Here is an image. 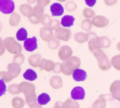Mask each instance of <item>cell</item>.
Returning a JSON list of instances; mask_svg holds the SVG:
<instances>
[{
    "label": "cell",
    "instance_id": "cell-1",
    "mask_svg": "<svg viewBox=\"0 0 120 108\" xmlns=\"http://www.w3.org/2000/svg\"><path fill=\"white\" fill-rule=\"evenodd\" d=\"M98 62V66L103 71H108L111 67L110 61L104 52L101 49H97L92 52Z\"/></svg>",
    "mask_w": 120,
    "mask_h": 108
},
{
    "label": "cell",
    "instance_id": "cell-2",
    "mask_svg": "<svg viewBox=\"0 0 120 108\" xmlns=\"http://www.w3.org/2000/svg\"><path fill=\"white\" fill-rule=\"evenodd\" d=\"M3 45L7 51L12 54H21L22 51V47L20 43L17 42L14 38L9 36L3 40Z\"/></svg>",
    "mask_w": 120,
    "mask_h": 108
},
{
    "label": "cell",
    "instance_id": "cell-3",
    "mask_svg": "<svg viewBox=\"0 0 120 108\" xmlns=\"http://www.w3.org/2000/svg\"><path fill=\"white\" fill-rule=\"evenodd\" d=\"M72 32L70 29L60 27L55 31L54 37L58 40L63 41H68L71 39Z\"/></svg>",
    "mask_w": 120,
    "mask_h": 108
},
{
    "label": "cell",
    "instance_id": "cell-4",
    "mask_svg": "<svg viewBox=\"0 0 120 108\" xmlns=\"http://www.w3.org/2000/svg\"><path fill=\"white\" fill-rule=\"evenodd\" d=\"M14 2L12 0H0V11L4 14H10L14 12Z\"/></svg>",
    "mask_w": 120,
    "mask_h": 108
},
{
    "label": "cell",
    "instance_id": "cell-5",
    "mask_svg": "<svg viewBox=\"0 0 120 108\" xmlns=\"http://www.w3.org/2000/svg\"><path fill=\"white\" fill-rule=\"evenodd\" d=\"M72 49L68 45H63L58 50V57L63 62L66 61L72 55Z\"/></svg>",
    "mask_w": 120,
    "mask_h": 108
},
{
    "label": "cell",
    "instance_id": "cell-6",
    "mask_svg": "<svg viewBox=\"0 0 120 108\" xmlns=\"http://www.w3.org/2000/svg\"><path fill=\"white\" fill-rule=\"evenodd\" d=\"M92 24L98 28H104L109 24V21L106 17L103 15L95 16L91 20Z\"/></svg>",
    "mask_w": 120,
    "mask_h": 108
},
{
    "label": "cell",
    "instance_id": "cell-7",
    "mask_svg": "<svg viewBox=\"0 0 120 108\" xmlns=\"http://www.w3.org/2000/svg\"><path fill=\"white\" fill-rule=\"evenodd\" d=\"M67 67L72 72L75 70L79 68L81 65V60L78 57L75 56H72L68 60L65 61Z\"/></svg>",
    "mask_w": 120,
    "mask_h": 108
},
{
    "label": "cell",
    "instance_id": "cell-8",
    "mask_svg": "<svg viewBox=\"0 0 120 108\" xmlns=\"http://www.w3.org/2000/svg\"><path fill=\"white\" fill-rule=\"evenodd\" d=\"M19 88L21 92H22L25 96L35 91V86L30 82H22L19 84Z\"/></svg>",
    "mask_w": 120,
    "mask_h": 108
},
{
    "label": "cell",
    "instance_id": "cell-9",
    "mask_svg": "<svg viewBox=\"0 0 120 108\" xmlns=\"http://www.w3.org/2000/svg\"><path fill=\"white\" fill-rule=\"evenodd\" d=\"M40 36L43 41L48 42L54 38L52 30L49 26H43L40 29Z\"/></svg>",
    "mask_w": 120,
    "mask_h": 108
},
{
    "label": "cell",
    "instance_id": "cell-10",
    "mask_svg": "<svg viewBox=\"0 0 120 108\" xmlns=\"http://www.w3.org/2000/svg\"><path fill=\"white\" fill-rule=\"evenodd\" d=\"M85 92L81 86L74 87L71 92V97L75 101L83 100L85 98Z\"/></svg>",
    "mask_w": 120,
    "mask_h": 108
},
{
    "label": "cell",
    "instance_id": "cell-11",
    "mask_svg": "<svg viewBox=\"0 0 120 108\" xmlns=\"http://www.w3.org/2000/svg\"><path fill=\"white\" fill-rule=\"evenodd\" d=\"M24 49L28 52H33L37 49V39L35 36L27 38L24 42Z\"/></svg>",
    "mask_w": 120,
    "mask_h": 108
},
{
    "label": "cell",
    "instance_id": "cell-12",
    "mask_svg": "<svg viewBox=\"0 0 120 108\" xmlns=\"http://www.w3.org/2000/svg\"><path fill=\"white\" fill-rule=\"evenodd\" d=\"M50 11L52 17H59L64 14V9L61 4L55 3L51 5Z\"/></svg>",
    "mask_w": 120,
    "mask_h": 108
},
{
    "label": "cell",
    "instance_id": "cell-13",
    "mask_svg": "<svg viewBox=\"0 0 120 108\" xmlns=\"http://www.w3.org/2000/svg\"><path fill=\"white\" fill-rule=\"evenodd\" d=\"M7 72L13 77V78H17L21 71V68L20 65L14 62L8 64L7 66Z\"/></svg>",
    "mask_w": 120,
    "mask_h": 108
},
{
    "label": "cell",
    "instance_id": "cell-14",
    "mask_svg": "<svg viewBox=\"0 0 120 108\" xmlns=\"http://www.w3.org/2000/svg\"><path fill=\"white\" fill-rule=\"evenodd\" d=\"M54 65H55V63L52 61L46 59H42L40 64H39L38 67L41 69L45 70L47 72H51L54 69Z\"/></svg>",
    "mask_w": 120,
    "mask_h": 108
},
{
    "label": "cell",
    "instance_id": "cell-15",
    "mask_svg": "<svg viewBox=\"0 0 120 108\" xmlns=\"http://www.w3.org/2000/svg\"><path fill=\"white\" fill-rule=\"evenodd\" d=\"M72 78L74 80L77 81V82H82L84 81L86 79L87 77V74L86 72L84 70L81 69H77L75 70L72 72Z\"/></svg>",
    "mask_w": 120,
    "mask_h": 108
},
{
    "label": "cell",
    "instance_id": "cell-16",
    "mask_svg": "<svg viewBox=\"0 0 120 108\" xmlns=\"http://www.w3.org/2000/svg\"><path fill=\"white\" fill-rule=\"evenodd\" d=\"M97 41L98 45L100 49H101V48L107 49V48H109L111 45L110 39L106 36H98Z\"/></svg>",
    "mask_w": 120,
    "mask_h": 108
},
{
    "label": "cell",
    "instance_id": "cell-17",
    "mask_svg": "<svg viewBox=\"0 0 120 108\" xmlns=\"http://www.w3.org/2000/svg\"><path fill=\"white\" fill-rule=\"evenodd\" d=\"M49 85L54 89H58L63 86V79L58 75L52 76L49 79Z\"/></svg>",
    "mask_w": 120,
    "mask_h": 108
},
{
    "label": "cell",
    "instance_id": "cell-18",
    "mask_svg": "<svg viewBox=\"0 0 120 108\" xmlns=\"http://www.w3.org/2000/svg\"><path fill=\"white\" fill-rule=\"evenodd\" d=\"M41 55L40 54H35L31 55L28 58V63L33 67L37 68L38 66L41 61Z\"/></svg>",
    "mask_w": 120,
    "mask_h": 108
},
{
    "label": "cell",
    "instance_id": "cell-19",
    "mask_svg": "<svg viewBox=\"0 0 120 108\" xmlns=\"http://www.w3.org/2000/svg\"><path fill=\"white\" fill-rule=\"evenodd\" d=\"M74 21L75 18L73 16L67 15L62 18L61 21V25L65 28H68L74 25Z\"/></svg>",
    "mask_w": 120,
    "mask_h": 108
},
{
    "label": "cell",
    "instance_id": "cell-20",
    "mask_svg": "<svg viewBox=\"0 0 120 108\" xmlns=\"http://www.w3.org/2000/svg\"><path fill=\"white\" fill-rule=\"evenodd\" d=\"M19 9L22 15L28 18L32 14L33 8L28 4H23L20 5Z\"/></svg>",
    "mask_w": 120,
    "mask_h": 108
},
{
    "label": "cell",
    "instance_id": "cell-21",
    "mask_svg": "<svg viewBox=\"0 0 120 108\" xmlns=\"http://www.w3.org/2000/svg\"><path fill=\"white\" fill-rule=\"evenodd\" d=\"M23 77L29 81H34L37 79L38 76L36 72L31 69H28L23 74Z\"/></svg>",
    "mask_w": 120,
    "mask_h": 108
},
{
    "label": "cell",
    "instance_id": "cell-22",
    "mask_svg": "<svg viewBox=\"0 0 120 108\" xmlns=\"http://www.w3.org/2000/svg\"><path fill=\"white\" fill-rule=\"evenodd\" d=\"M74 39L75 41L79 43H82L86 42L88 40L87 34L82 32H78L74 35Z\"/></svg>",
    "mask_w": 120,
    "mask_h": 108
},
{
    "label": "cell",
    "instance_id": "cell-23",
    "mask_svg": "<svg viewBox=\"0 0 120 108\" xmlns=\"http://www.w3.org/2000/svg\"><path fill=\"white\" fill-rule=\"evenodd\" d=\"M21 21V16L17 12H14L10 15L9 24L12 26H17Z\"/></svg>",
    "mask_w": 120,
    "mask_h": 108
},
{
    "label": "cell",
    "instance_id": "cell-24",
    "mask_svg": "<svg viewBox=\"0 0 120 108\" xmlns=\"http://www.w3.org/2000/svg\"><path fill=\"white\" fill-rule=\"evenodd\" d=\"M51 101V97L48 94L46 93H42L40 94L37 97V102L40 105L47 104Z\"/></svg>",
    "mask_w": 120,
    "mask_h": 108
},
{
    "label": "cell",
    "instance_id": "cell-25",
    "mask_svg": "<svg viewBox=\"0 0 120 108\" xmlns=\"http://www.w3.org/2000/svg\"><path fill=\"white\" fill-rule=\"evenodd\" d=\"M106 105V99L104 95H101L93 105V108H104Z\"/></svg>",
    "mask_w": 120,
    "mask_h": 108
},
{
    "label": "cell",
    "instance_id": "cell-26",
    "mask_svg": "<svg viewBox=\"0 0 120 108\" xmlns=\"http://www.w3.org/2000/svg\"><path fill=\"white\" fill-rule=\"evenodd\" d=\"M44 8L39 5H37L33 8L32 14L41 19H41L44 15Z\"/></svg>",
    "mask_w": 120,
    "mask_h": 108
},
{
    "label": "cell",
    "instance_id": "cell-27",
    "mask_svg": "<svg viewBox=\"0 0 120 108\" xmlns=\"http://www.w3.org/2000/svg\"><path fill=\"white\" fill-rule=\"evenodd\" d=\"M27 31L24 28H21L16 34V38L19 41H25L28 38Z\"/></svg>",
    "mask_w": 120,
    "mask_h": 108
},
{
    "label": "cell",
    "instance_id": "cell-28",
    "mask_svg": "<svg viewBox=\"0 0 120 108\" xmlns=\"http://www.w3.org/2000/svg\"><path fill=\"white\" fill-rule=\"evenodd\" d=\"M81 26L84 31L89 32L92 29V27H93L91 20L90 19H85L82 21Z\"/></svg>",
    "mask_w": 120,
    "mask_h": 108
},
{
    "label": "cell",
    "instance_id": "cell-29",
    "mask_svg": "<svg viewBox=\"0 0 120 108\" xmlns=\"http://www.w3.org/2000/svg\"><path fill=\"white\" fill-rule=\"evenodd\" d=\"M25 102L20 97H15L12 100V105L14 108H22L24 107Z\"/></svg>",
    "mask_w": 120,
    "mask_h": 108
},
{
    "label": "cell",
    "instance_id": "cell-30",
    "mask_svg": "<svg viewBox=\"0 0 120 108\" xmlns=\"http://www.w3.org/2000/svg\"><path fill=\"white\" fill-rule=\"evenodd\" d=\"M79 105L77 102L72 98H69L64 103V108H79Z\"/></svg>",
    "mask_w": 120,
    "mask_h": 108
},
{
    "label": "cell",
    "instance_id": "cell-31",
    "mask_svg": "<svg viewBox=\"0 0 120 108\" xmlns=\"http://www.w3.org/2000/svg\"><path fill=\"white\" fill-rule=\"evenodd\" d=\"M13 77L7 71L0 72V80H2L4 82H10L13 79Z\"/></svg>",
    "mask_w": 120,
    "mask_h": 108
},
{
    "label": "cell",
    "instance_id": "cell-32",
    "mask_svg": "<svg viewBox=\"0 0 120 108\" xmlns=\"http://www.w3.org/2000/svg\"><path fill=\"white\" fill-rule=\"evenodd\" d=\"M25 101L29 106L37 102V95L35 94V91L25 96Z\"/></svg>",
    "mask_w": 120,
    "mask_h": 108
},
{
    "label": "cell",
    "instance_id": "cell-33",
    "mask_svg": "<svg viewBox=\"0 0 120 108\" xmlns=\"http://www.w3.org/2000/svg\"><path fill=\"white\" fill-rule=\"evenodd\" d=\"M7 89L9 93L11 95H17V94H19L21 93L19 88V85L16 84V83L10 85Z\"/></svg>",
    "mask_w": 120,
    "mask_h": 108
},
{
    "label": "cell",
    "instance_id": "cell-34",
    "mask_svg": "<svg viewBox=\"0 0 120 108\" xmlns=\"http://www.w3.org/2000/svg\"><path fill=\"white\" fill-rule=\"evenodd\" d=\"M60 42L59 41V40L55 38V37L53 38L50 41L48 42V47L51 49L55 50V49H58L60 47Z\"/></svg>",
    "mask_w": 120,
    "mask_h": 108
},
{
    "label": "cell",
    "instance_id": "cell-35",
    "mask_svg": "<svg viewBox=\"0 0 120 108\" xmlns=\"http://www.w3.org/2000/svg\"><path fill=\"white\" fill-rule=\"evenodd\" d=\"M111 94L120 91V80H116L112 83L109 87Z\"/></svg>",
    "mask_w": 120,
    "mask_h": 108
},
{
    "label": "cell",
    "instance_id": "cell-36",
    "mask_svg": "<svg viewBox=\"0 0 120 108\" xmlns=\"http://www.w3.org/2000/svg\"><path fill=\"white\" fill-rule=\"evenodd\" d=\"M82 14L84 17L86 18V19H90V18H93L94 17H95V12L92 9L86 8L83 10Z\"/></svg>",
    "mask_w": 120,
    "mask_h": 108
},
{
    "label": "cell",
    "instance_id": "cell-37",
    "mask_svg": "<svg viewBox=\"0 0 120 108\" xmlns=\"http://www.w3.org/2000/svg\"><path fill=\"white\" fill-rule=\"evenodd\" d=\"M25 61V57L23 54H18L15 55L12 59V62L17 64L19 65H21Z\"/></svg>",
    "mask_w": 120,
    "mask_h": 108
},
{
    "label": "cell",
    "instance_id": "cell-38",
    "mask_svg": "<svg viewBox=\"0 0 120 108\" xmlns=\"http://www.w3.org/2000/svg\"><path fill=\"white\" fill-rule=\"evenodd\" d=\"M77 5L75 2L70 1H68L65 5V9L68 12H73L77 9Z\"/></svg>",
    "mask_w": 120,
    "mask_h": 108
},
{
    "label": "cell",
    "instance_id": "cell-39",
    "mask_svg": "<svg viewBox=\"0 0 120 108\" xmlns=\"http://www.w3.org/2000/svg\"><path fill=\"white\" fill-rule=\"evenodd\" d=\"M51 17L48 14H44L42 19L41 21V24L43 25L44 26H49L50 23L51 22Z\"/></svg>",
    "mask_w": 120,
    "mask_h": 108
},
{
    "label": "cell",
    "instance_id": "cell-40",
    "mask_svg": "<svg viewBox=\"0 0 120 108\" xmlns=\"http://www.w3.org/2000/svg\"><path fill=\"white\" fill-rule=\"evenodd\" d=\"M60 25H61V22H60V21L56 19H54L51 20L50 25H49V27L52 31H56V29L60 28Z\"/></svg>",
    "mask_w": 120,
    "mask_h": 108
},
{
    "label": "cell",
    "instance_id": "cell-41",
    "mask_svg": "<svg viewBox=\"0 0 120 108\" xmlns=\"http://www.w3.org/2000/svg\"><path fill=\"white\" fill-rule=\"evenodd\" d=\"M61 72H63V74H64L65 75L67 76H70L72 74V71H70V70L67 67L65 62H63L61 64Z\"/></svg>",
    "mask_w": 120,
    "mask_h": 108
},
{
    "label": "cell",
    "instance_id": "cell-42",
    "mask_svg": "<svg viewBox=\"0 0 120 108\" xmlns=\"http://www.w3.org/2000/svg\"><path fill=\"white\" fill-rule=\"evenodd\" d=\"M110 62L111 66H112L117 71H120V62L115 59V57H113Z\"/></svg>",
    "mask_w": 120,
    "mask_h": 108
},
{
    "label": "cell",
    "instance_id": "cell-43",
    "mask_svg": "<svg viewBox=\"0 0 120 108\" xmlns=\"http://www.w3.org/2000/svg\"><path fill=\"white\" fill-rule=\"evenodd\" d=\"M28 20L30 22L34 24V25H37L39 23L41 22V19L38 18L37 17H36L33 14H31L28 17Z\"/></svg>",
    "mask_w": 120,
    "mask_h": 108
},
{
    "label": "cell",
    "instance_id": "cell-44",
    "mask_svg": "<svg viewBox=\"0 0 120 108\" xmlns=\"http://www.w3.org/2000/svg\"><path fill=\"white\" fill-rule=\"evenodd\" d=\"M7 91V86L5 83L2 80H0V97L4 95Z\"/></svg>",
    "mask_w": 120,
    "mask_h": 108
},
{
    "label": "cell",
    "instance_id": "cell-45",
    "mask_svg": "<svg viewBox=\"0 0 120 108\" xmlns=\"http://www.w3.org/2000/svg\"><path fill=\"white\" fill-rule=\"evenodd\" d=\"M52 71L55 73H60V72H61V64L59 62L55 63L54 68Z\"/></svg>",
    "mask_w": 120,
    "mask_h": 108
},
{
    "label": "cell",
    "instance_id": "cell-46",
    "mask_svg": "<svg viewBox=\"0 0 120 108\" xmlns=\"http://www.w3.org/2000/svg\"><path fill=\"white\" fill-rule=\"evenodd\" d=\"M49 2L50 1L48 0H39L37 1V5H39L44 8L45 7L49 4Z\"/></svg>",
    "mask_w": 120,
    "mask_h": 108
},
{
    "label": "cell",
    "instance_id": "cell-47",
    "mask_svg": "<svg viewBox=\"0 0 120 108\" xmlns=\"http://www.w3.org/2000/svg\"><path fill=\"white\" fill-rule=\"evenodd\" d=\"M5 49L3 45V40L1 38V37H0V56H2L3 54L5 53Z\"/></svg>",
    "mask_w": 120,
    "mask_h": 108
},
{
    "label": "cell",
    "instance_id": "cell-48",
    "mask_svg": "<svg viewBox=\"0 0 120 108\" xmlns=\"http://www.w3.org/2000/svg\"><path fill=\"white\" fill-rule=\"evenodd\" d=\"M116 2H117V1H116V0H107V1H105L104 3L108 6H111V5L116 4Z\"/></svg>",
    "mask_w": 120,
    "mask_h": 108
},
{
    "label": "cell",
    "instance_id": "cell-49",
    "mask_svg": "<svg viewBox=\"0 0 120 108\" xmlns=\"http://www.w3.org/2000/svg\"><path fill=\"white\" fill-rule=\"evenodd\" d=\"M96 1L95 0H87V1H85V3H86V5L88 6L91 7H93L96 3Z\"/></svg>",
    "mask_w": 120,
    "mask_h": 108
},
{
    "label": "cell",
    "instance_id": "cell-50",
    "mask_svg": "<svg viewBox=\"0 0 120 108\" xmlns=\"http://www.w3.org/2000/svg\"><path fill=\"white\" fill-rule=\"evenodd\" d=\"M55 108H64V103L60 101H58L55 104Z\"/></svg>",
    "mask_w": 120,
    "mask_h": 108
},
{
    "label": "cell",
    "instance_id": "cell-51",
    "mask_svg": "<svg viewBox=\"0 0 120 108\" xmlns=\"http://www.w3.org/2000/svg\"><path fill=\"white\" fill-rule=\"evenodd\" d=\"M30 108H42L41 106L40 105V104H39L38 103H37V102L33 103V104H32L31 105H30Z\"/></svg>",
    "mask_w": 120,
    "mask_h": 108
},
{
    "label": "cell",
    "instance_id": "cell-52",
    "mask_svg": "<svg viewBox=\"0 0 120 108\" xmlns=\"http://www.w3.org/2000/svg\"><path fill=\"white\" fill-rule=\"evenodd\" d=\"M114 57H115V59H116V60H118L120 62V54H118V55H116L114 56Z\"/></svg>",
    "mask_w": 120,
    "mask_h": 108
},
{
    "label": "cell",
    "instance_id": "cell-53",
    "mask_svg": "<svg viewBox=\"0 0 120 108\" xmlns=\"http://www.w3.org/2000/svg\"><path fill=\"white\" fill-rule=\"evenodd\" d=\"M116 49H117L119 51H120V41L118 42V43L116 44Z\"/></svg>",
    "mask_w": 120,
    "mask_h": 108
},
{
    "label": "cell",
    "instance_id": "cell-54",
    "mask_svg": "<svg viewBox=\"0 0 120 108\" xmlns=\"http://www.w3.org/2000/svg\"><path fill=\"white\" fill-rule=\"evenodd\" d=\"M3 28V24H2L1 22L0 21V31H1Z\"/></svg>",
    "mask_w": 120,
    "mask_h": 108
},
{
    "label": "cell",
    "instance_id": "cell-55",
    "mask_svg": "<svg viewBox=\"0 0 120 108\" xmlns=\"http://www.w3.org/2000/svg\"><path fill=\"white\" fill-rule=\"evenodd\" d=\"M119 101H120V100H119Z\"/></svg>",
    "mask_w": 120,
    "mask_h": 108
},
{
    "label": "cell",
    "instance_id": "cell-56",
    "mask_svg": "<svg viewBox=\"0 0 120 108\" xmlns=\"http://www.w3.org/2000/svg\"></svg>",
    "mask_w": 120,
    "mask_h": 108
}]
</instances>
